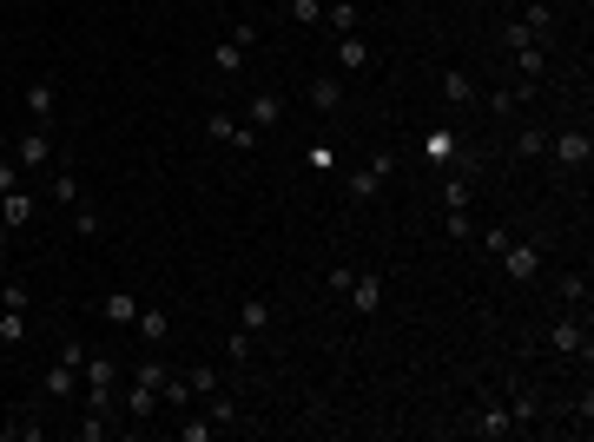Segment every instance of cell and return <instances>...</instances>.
Listing matches in <instances>:
<instances>
[{
  "label": "cell",
  "mask_w": 594,
  "mask_h": 442,
  "mask_svg": "<svg viewBox=\"0 0 594 442\" xmlns=\"http://www.w3.org/2000/svg\"><path fill=\"white\" fill-rule=\"evenodd\" d=\"M390 179H396V159L390 152H377L370 165H363V172H350V199H383V191H390Z\"/></svg>",
  "instance_id": "obj_1"
},
{
  "label": "cell",
  "mask_w": 594,
  "mask_h": 442,
  "mask_svg": "<svg viewBox=\"0 0 594 442\" xmlns=\"http://www.w3.org/2000/svg\"><path fill=\"white\" fill-rule=\"evenodd\" d=\"M548 152H555V165L581 172V165H588V152H594V139H588V126H561V132H548Z\"/></svg>",
  "instance_id": "obj_2"
},
{
  "label": "cell",
  "mask_w": 594,
  "mask_h": 442,
  "mask_svg": "<svg viewBox=\"0 0 594 442\" xmlns=\"http://www.w3.org/2000/svg\"><path fill=\"white\" fill-rule=\"evenodd\" d=\"M502 278L508 284H535V278H542V244H508V252H502Z\"/></svg>",
  "instance_id": "obj_3"
},
{
  "label": "cell",
  "mask_w": 594,
  "mask_h": 442,
  "mask_svg": "<svg viewBox=\"0 0 594 442\" xmlns=\"http://www.w3.org/2000/svg\"><path fill=\"white\" fill-rule=\"evenodd\" d=\"M350 303H357V311L363 317H377L383 311V297H390V284H383V271H357V278H350V291H344Z\"/></svg>",
  "instance_id": "obj_4"
},
{
  "label": "cell",
  "mask_w": 594,
  "mask_h": 442,
  "mask_svg": "<svg viewBox=\"0 0 594 442\" xmlns=\"http://www.w3.org/2000/svg\"><path fill=\"white\" fill-rule=\"evenodd\" d=\"M548 350L555 356H588V324L581 317H555L548 324Z\"/></svg>",
  "instance_id": "obj_5"
},
{
  "label": "cell",
  "mask_w": 594,
  "mask_h": 442,
  "mask_svg": "<svg viewBox=\"0 0 594 442\" xmlns=\"http://www.w3.org/2000/svg\"><path fill=\"white\" fill-rule=\"evenodd\" d=\"M205 132H212L218 146H238V152H251V146H258V132H251L238 113H212V119H205Z\"/></svg>",
  "instance_id": "obj_6"
},
{
  "label": "cell",
  "mask_w": 594,
  "mask_h": 442,
  "mask_svg": "<svg viewBox=\"0 0 594 442\" xmlns=\"http://www.w3.org/2000/svg\"><path fill=\"white\" fill-rule=\"evenodd\" d=\"M337 67H344V73H377L370 40H363V34H337Z\"/></svg>",
  "instance_id": "obj_7"
},
{
  "label": "cell",
  "mask_w": 594,
  "mask_h": 442,
  "mask_svg": "<svg viewBox=\"0 0 594 442\" xmlns=\"http://www.w3.org/2000/svg\"><path fill=\"white\" fill-rule=\"evenodd\" d=\"M14 165H53V139H47V126H26L20 139H14Z\"/></svg>",
  "instance_id": "obj_8"
},
{
  "label": "cell",
  "mask_w": 594,
  "mask_h": 442,
  "mask_svg": "<svg viewBox=\"0 0 594 442\" xmlns=\"http://www.w3.org/2000/svg\"><path fill=\"white\" fill-rule=\"evenodd\" d=\"M20 113H26V126H47V119H53V79H26Z\"/></svg>",
  "instance_id": "obj_9"
},
{
  "label": "cell",
  "mask_w": 594,
  "mask_h": 442,
  "mask_svg": "<svg viewBox=\"0 0 594 442\" xmlns=\"http://www.w3.org/2000/svg\"><path fill=\"white\" fill-rule=\"evenodd\" d=\"M277 119H285V99H277V93H258V99H245V126H251V132H271Z\"/></svg>",
  "instance_id": "obj_10"
},
{
  "label": "cell",
  "mask_w": 594,
  "mask_h": 442,
  "mask_svg": "<svg viewBox=\"0 0 594 442\" xmlns=\"http://www.w3.org/2000/svg\"><path fill=\"white\" fill-rule=\"evenodd\" d=\"M475 436H489V442L516 436V416H508V403H483V409H475Z\"/></svg>",
  "instance_id": "obj_11"
},
{
  "label": "cell",
  "mask_w": 594,
  "mask_h": 442,
  "mask_svg": "<svg viewBox=\"0 0 594 442\" xmlns=\"http://www.w3.org/2000/svg\"><path fill=\"white\" fill-rule=\"evenodd\" d=\"M53 205H87V185H79V172H73V165H53Z\"/></svg>",
  "instance_id": "obj_12"
},
{
  "label": "cell",
  "mask_w": 594,
  "mask_h": 442,
  "mask_svg": "<svg viewBox=\"0 0 594 442\" xmlns=\"http://www.w3.org/2000/svg\"><path fill=\"white\" fill-rule=\"evenodd\" d=\"M310 106H318V113H337V106H344V79H337V73H310Z\"/></svg>",
  "instance_id": "obj_13"
},
{
  "label": "cell",
  "mask_w": 594,
  "mask_h": 442,
  "mask_svg": "<svg viewBox=\"0 0 594 442\" xmlns=\"http://www.w3.org/2000/svg\"><path fill=\"white\" fill-rule=\"evenodd\" d=\"M26 218H34V191H7V199H0V231H20L26 225Z\"/></svg>",
  "instance_id": "obj_14"
},
{
  "label": "cell",
  "mask_w": 594,
  "mask_h": 442,
  "mask_svg": "<svg viewBox=\"0 0 594 442\" xmlns=\"http://www.w3.org/2000/svg\"><path fill=\"white\" fill-rule=\"evenodd\" d=\"M152 409H159V390L132 376V390H126V416H132V423H152Z\"/></svg>",
  "instance_id": "obj_15"
},
{
  "label": "cell",
  "mask_w": 594,
  "mask_h": 442,
  "mask_svg": "<svg viewBox=\"0 0 594 442\" xmlns=\"http://www.w3.org/2000/svg\"><path fill=\"white\" fill-rule=\"evenodd\" d=\"M443 99L449 106H475V79L463 67H443Z\"/></svg>",
  "instance_id": "obj_16"
},
{
  "label": "cell",
  "mask_w": 594,
  "mask_h": 442,
  "mask_svg": "<svg viewBox=\"0 0 594 442\" xmlns=\"http://www.w3.org/2000/svg\"><path fill=\"white\" fill-rule=\"evenodd\" d=\"M522 34H528V40H548V34H555V7H548V0H528Z\"/></svg>",
  "instance_id": "obj_17"
},
{
  "label": "cell",
  "mask_w": 594,
  "mask_h": 442,
  "mask_svg": "<svg viewBox=\"0 0 594 442\" xmlns=\"http://www.w3.org/2000/svg\"><path fill=\"white\" fill-rule=\"evenodd\" d=\"M357 0H324V26H330V34H357Z\"/></svg>",
  "instance_id": "obj_18"
},
{
  "label": "cell",
  "mask_w": 594,
  "mask_h": 442,
  "mask_svg": "<svg viewBox=\"0 0 594 442\" xmlns=\"http://www.w3.org/2000/svg\"><path fill=\"white\" fill-rule=\"evenodd\" d=\"M40 383H47V396L60 403V396H73V390H79V370H73V364H53V370H47Z\"/></svg>",
  "instance_id": "obj_19"
},
{
  "label": "cell",
  "mask_w": 594,
  "mask_h": 442,
  "mask_svg": "<svg viewBox=\"0 0 594 442\" xmlns=\"http://www.w3.org/2000/svg\"><path fill=\"white\" fill-rule=\"evenodd\" d=\"M106 324H139V297L132 291H106Z\"/></svg>",
  "instance_id": "obj_20"
},
{
  "label": "cell",
  "mask_w": 594,
  "mask_h": 442,
  "mask_svg": "<svg viewBox=\"0 0 594 442\" xmlns=\"http://www.w3.org/2000/svg\"><path fill=\"white\" fill-rule=\"evenodd\" d=\"M265 324H271V303H265V297H245V303H238V330H251V337H258Z\"/></svg>",
  "instance_id": "obj_21"
},
{
  "label": "cell",
  "mask_w": 594,
  "mask_h": 442,
  "mask_svg": "<svg viewBox=\"0 0 594 442\" xmlns=\"http://www.w3.org/2000/svg\"><path fill=\"white\" fill-rule=\"evenodd\" d=\"M139 337H146V344L159 350L165 337H172V317H165V311H139Z\"/></svg>",
  "instance_id": "obj_22"
},
{
  "label": "cell",
  "mask_w": 594,
  "mask_h": 442,
  "mask_svg": "<svg viewBox=\"0 0 594 442\" xmlns=\"http://www.w3.org/2000/svg\"><path fill=\"white\" fill-rule=\"evenodd\" d=\"M443 211H469V172H449L443 179Z\"/></svg>",
  "instance_id": "obj_23"
},
{
  "label": "cell",
  "mask_w": 594,
  "mask_h": 442,
  "mask_svg": "<svg viewBox=\"0 0 594 442\" xmlns=\"http://www.w3.org/2000/svg\"><path fill=\"white\" fill-rule=\"evenodd\" d=\"M508 416H516V429L535 423V416H542V396H535V390H516V396H508Z\"/></svg>",
  "instance_id": "obj_24"
},
{
  "label": "cell",
  "mask_w": 594,
  "mask_h": 442,
  "mask_svg": "<svg viewBox=\"0 0 594 442\" xmlns=\"http://www.w3.org/2000/svg\"><path fill=\"white\" fill-rule=\"evenodd\" d=\"M555 291H561V303H588V271H561Z\"/></svg>",
  "instance_id": "obj_25"
},
{
  "label": "cell",
  "mask_w": 594,
  "mask_h": 442,
  "mask_svg": "<svg viewBox=\"0 0 594 442\" xmlns=\"http://www.w3.org/2000/svg\"><path fill=\"white\" fill-rule=\"evenodd\" d=\"M212 67H218V73H245V46H238V40L212 46Z\"/></svg>",
  "instance_id": "obj_26"
},
{
  "label": "cell",
  "mask_w": 594,
  "mask_h": 442,
  "mask_svg": "<svg viewBox=\"0 0 594 442\" xmlns=\"http://www.w3.org/2000/svg\"><path fill=\"white\" fill-rule=\"evenodd\" d=\"M516 152H522V159H542V152H548V132H542V126H522V132H516Z\"/></svg>",
  "instance_id": "obj_27"
},
{
  "label": "cell",
  "mask_w": 594,
  "mask_h": 442,
  "mask_svg": "<svg viewBox=\"0 0 594 442\" xmlns=\"http://www.w3.org/2000/svg\"><path fill=\"white\" fill-rule=\"evenodd\" d=\"M0 344H7V350L26 344V311H7V317H0Z\"/></svg>",
  "instance_id": "obj_28"
},
{
  "label": "cell",
  "mask_w": 594,
  "mask_h": 442,
  "mask_svg": "<svg viewBox=\"0 0 594 442\" xmlns=\"http://www.w3.org/2000/svg\"><path fill=\"white\" fill-rule=\"evenodd\" d=\"M516 67H522L528 87H535V79H542V67H548V53H542V46H522V53H516Z\"/></svg>",
  "instance_id": "obj_29"
},
{
  "label": "cell",
  "mask_w": 594,
  "mask_h": 442,
  "mask_svg": "<svg viewBox=\"0 0 594 442\" xmlns=\"http://www.w3.org/2000/svg\"><path fill=\"white\" fill-rule=\"evenodd\" d=\"M285 14H291L297 26H318V20H324V0H285Z\"/></svg>",
  "instance_id": "obj_30"
},
{
  "label": "cell",
  "mask_w": 594,
  "mask_h": 442,
  "mask_svg": "<svg viewBox=\"0 0 594 442\" xmlns=\"http://www.w3.org/2000/svg\"><path fill=\"white\" fill-rule=\"evenodd\" d=\"M224 356L245 370V364H251V330H232V337H224Z\"/></svg>",
  "instance_id": "obj_31"
},
{
  "label": "cell",
  "mask_w": 594,
  "mask_h": 442,
  "mask_svg": "<svg viewBox=\"0 0 594 442\" xmlns=\"http://www.w3.org/2000/svg\"><path fill=\"white\" fill-rule=\"evenodd\" d=\"M0 303H7V311H26V303H34V291H26L20 278H7V284H0Z\"/></svg>",
  "instance_id": "obj_32"
},
{
  "label": "cell",
  "mask_w": 594,
  "mask_h": 442,
  "mask_svg": "<svg viewBox=\"0 0 594 442\" xmlns=\"http://www.w3.org/2000/svg\"><path fill=\"white\" fill-rule=\"evenodd\" d=\"M218 436V423L212 416H198V423H179V442H212Z\"/></svg>",
  "instance_id": "obj_33"
},
{
  "label": "cell",
  "mask_w": 594,
  "mask_h": 442,
  "mask_svg": "<svg viewBox=\"0 0 594 442\" xmlns=\"http://www.w3.org/2000/svg\"><path fill=\"white\" fill-rule=\"evenodd\" d=\"M212 423H218V429H232V423H238V403H232V396H218V390H212Z\"/></svg>",
  "instance_id": "obj_34"
},
{
  "label": "cell",
  "mask_w": 594,
  "mask_h": 442,
  "mask_svg": "<svg viewBox=\"0 0 594 442\" xmlns=\"http://www.w3.org/2000/svg\"><path fill=\"white\" fill-rule=\"evenodd\" d=\"M508 244H516V238H508V225H489V231H483V252H489V258H502Z\"/></svg>",
  "instance_id": "obj_35"
},
{
  "label": "cell",
  "mask_w": 594,
  "mask_h": 442,
  "mask_svg": "<svg viewBox=\"0 0 594 442\" xmlns=\"http://www.w3.org/2000/svg\"><path fill=\"white\" fill-rule=\"evenodd\" d=\"M73 231H79V238H99V211H87V205H73Z\"/></svg>",
  "instance_id": "obj_36"
},
{
  "label": "cell",
  "mask_w": 594,
  "mask_h": 442,
  "mask_svg": "<svg viewBox=\"0 0 594 442\" xmlns=\"http://www.w3.org/2000/svg\"><path fill=\"white\" fill-rule=\"evenodd\" d=\"M304 165H310V172H337V152H330V146H310Z\"/></svg>",
  "instance_id": "obj_37"
},
{
  "label": "cell",
  "mask_w": 594,
  "mask_h": 442,
  "mask_svg": "<svg viewBox=\"0 0 594 442\" xmlns=\"http://www.w3.org/2000/svg\"><path fill=\"white\" fill-rule=\"evenodd\" d=\"M443 231H449V238H475V225H469V211H443Z\"/></svg>",
  "instance_id": "obj_38"
},
{
  "label": "cell",
  "mask_w": 594,
  "mask_h": 442,
  "mask_svg": "<svg viewBox=\"0 0 594 442\" xmlns=\"http://www.w3.org/2000/svg\"><path fill=\"white\" fill-rule=\"evenodd\" d=\"M185 383H192V396H212V390H218V370H192Z\"/></svg>",
  "instance_id": "obj_39"
},
{
  "label": "cell",
  "mask_w": 594,
  "mask_h": 442,
  "mask_svg": "<svg viewBox=\"0 0 594 442\" xmlns=\"http://www.w3.org/2000/svg\"><path fill=\"white\" fill-rule=\"evenodd\" d=\"M159 396H165V403H192V383H185V376H165Z\"/></svg>",
  "instance_id": "obj_40"
},
{
  "label": "cell",
  "mask_w": 594,
  "mask_h": 442,
  "mask_svg": "<svg viewBox=\"0 0 594 442\" xmlns=\"http://www.w3.org/2000/svg\"><path fill=\"white\" fill-rule=\"evenodd\" d=\"M422 152H430V159H449V152H456V139H449V132H430V139H422Z\"/></svg>",
  "instance_id": "obj_41"
},
{
  "label": "cell",
  "mask_w": 594,
  "mask_h": 442,
  "mask_svg": "<svg viewBox=\"0 0 594 442\" xmlns=\"http://www.w3.org/2000/svg\"><path fill=\"white\" fill-rule=\"evenodd\" d=\"M14 185H20V165H14V159H0V199H7Z\"/></svg>",
  "instance_id": "obj_42"
},
{
  "label": "cell",
  "mask_w": 594,
  "mask_h": 442,
  "mask_svg": "<svg viewBox=\"0 0 594 442\" xmlns=\"http://www.w3.org/2000/svg\"><path fill=\"white\" fill-rule=\"evenodd\" d=\"M7 436H14V442H40V423H26V416H20V423H7Z\"/></svg>",
  "instance_id": "obj_43"
}]
</instances>
